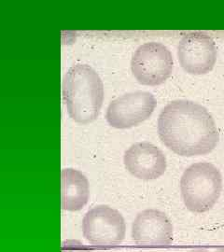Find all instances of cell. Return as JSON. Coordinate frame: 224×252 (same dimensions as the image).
I'll return each instance as SVG.
<instances>
[{
	"label": "cell",
	"instance_id": "9",
	"mask_svg": "<svg viewBox=\"0 0 224 252\" xmlns=\"http://www.w3.org/2000/svg\"><path fill=\"white\" fill-rule=\"evenodd\" d=\"M124 162L131 175L143 180L161 178L167 166L163 153L150 142L132 145L125 153Z\"/></svg>",
	"mask_w": 224,
	"mask_h": 252
},
{
	"label": "cell",
	"instance_id": "5",
	"mask_svg": "<svg viewBox=\"0 0 224 252\" xmlns=\"http://www.w3.org/2000/svg\"><path fill=\"white\" fill-rule=\"evenodd\" d=\"M126 233L124 217L116 209L105 205L91 208L82 220L83 236L95 246H118L124 241Z\"/></svg>",
	"mask_w": 224,
	"mask_h": 252
},
{
	"label": "cell",
	"instance_id": "10",
	"mask_svg": "<svg viewBox=\"0 0 224 252\" xmlns=\"http://www.w3.org/2000/svg\"><path fill=\"white\" fill-rule=\"evenodd\" d=\"M90 197L89 182L79 170L64 168L61 172V206L65 211H79Z\"/></svg>",
	"mask_w": 224,
	"mask_h": 252
},
{
	"label": "cell",
	"instance_id": "8",
	"mask_svg": "<svg viewBox=\"0 0 224 252\" xmlns=\"http://www.w3.org/2000/svg\"><path fill=\"white\" fill-rule=\"evenodd\" d=\"M134 242L145 247H165L173 243L174 228L169 218L157 209L137 214L132 225Z\"/></svg>",
	"mask_w": 224,
	"mask_h": 252
},
{
	"label": "cell",
	"instance_id": "12",
	"mask_svg": "<svg viewBox=\"0 0 224 252\" xmlns=\"http://www.w3.org/2000/svg\"><path fill=\"white\" fill-rule=\"evenodd\" d=\"M187 252H209L206 249H194V250H192V251H189Z\"/></svg>",
	"mask_w": 224,
	"mask_h": 252
},
{
	"label": "cell",
	"instance_id": "3",
	"mask_svg": "<svg viewBox=\"0 0 224 252\" xmlns=\"http://www.w3.org/2000/svg\"><path fill=\"white\" fill-rule=\"evenodd\" d=\"M223 190V177L210 162H196L183 172L180 192L187 209L193 213H205L212 209Z\"/></svg>",
	"mask_w": 224,
	"mask_h": 252
},
{
	"label": "cell",
	"instance_id": "4",
	"mask_svg": "<svg viewBox=\"0 0 224 252\" xmlns=\"http://www.w3.org/2000/svg\"><path fill=\"white\" fill-rule=\"evenodd\" d=\"M174 61L170 51L159 42L139 46L131 60V69L137 81L143 85L157 86L171 76Z\"/></svg>",
	"mask_w": 224,
	"mask_h": 252
},
{
	"label": "cell",
	"instance_id": "13",
	"mask_svg": "<svg viewBox=\"0 0 224 252\" xmlns=\"http://www.w3.org/2000/svg\"><path fill=\"white\" fill-rule=\"evenodd\" d=\"M214 252H224V248H221V249H218V250H216Z\"/></svg>",
	"mask_w": 224,
	"mask_h": 252
},
{
	"label": "cell",
	"instance_id": "2",
	"mask_svg": "<svg viewBox=\"0 0 224 252\" xmlns=\"http://www.w3.org/2000/svg\"><path fill=\"white\" fill-rule=\"evenodd\" d=\"M62 94L72 120L87 125L98 117L104 100V84L94 68L77 63L64 75Z\"/></svg>",
	"mask_w": 224,
	"mask_h": 252
},
{
	"label": "cell",
	"instance_id": "6",
	"mask_svg": "<svg viewBox=\"0 0 224 252\" xmlns=\"http://www.w3.org/2000/svg\"><path fill=\"white\" fill-rule=\"evenodd\" d=\"M156 105L154 95L149 92L128 93L109 104L106 118L112 127L131 128L151 117Z\"/></svg>",
	"mask_w": 224,
	"mask_h": 252
},
{
	"label": "cell",
	"instance_id": "11",
	"mask_svg": "<svg viewBox=\"0 0 224 252\" xmlns=\"http://www.w3.org/2000/svg\"><path fill=\"white\" fill-rule=\"evenodd\" d=\"M61 252H92V251L81 241L70 239L62 243Z\"/></svg>",
	"mask_w": 224,
	"mask_h": 252
},
{
	"label": "cell",
	"instance_id": "1",
	"mask_svg": "<svg viewBox=\"0 0 224 252\" xmlns=\"http://www.w3.org/2000/svg\"><path fill=\"white\" fill-rule=\"evenodd\" d=\"M161 142L183 157L211 153L220 135L215 121L202 105L190 100H175L162 108L158 119Z\"/></svg>",
	"mask_w": 224,
	"mask_h": 252
},
{
	"label": "cell",
	"instance_id": "7",
	"mask_svg": "<svg viewBox=\"0 0 224 252\" xmlns=\"http://www.w3.org/2000/svg\"><path fill=\"white\" fill-rule=\"evenodd\" d=\"M217 51L215 41L208 34L190 32L183 36L178 46L179 63L189 74L204 75L213 69Z\"/></svg>",
	"mask_w": 224,
	"mask_h": 252
}]
</instances>
